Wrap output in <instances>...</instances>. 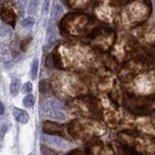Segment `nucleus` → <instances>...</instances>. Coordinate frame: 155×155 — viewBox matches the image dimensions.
Masks as SVG:
<instances>
[{
  "mask_svg": "<svg viewBox=\"0 0 155 155\" xmlns=\"http://www.w3.org/2000/svg\"><path fill=\"white\" fill-rule=\"evenodd\" d=\"M132 141L133 155H155V141L149 137H137Z\"/></svg>",
  "mask_w": 155,
  "mask_h": 155,
  "instance_id": "obj_1",
  "label": "nucleus"
},
{
  "mask_svg": "<svg viewBox=\"0 0 155 155\" xmlns=\"http://www.w3.org/2000/svg\"><path fill=\"white\" fill-rule=\"evenodd\" d=\"M43 130L46 134L49 135H58V136H65V127L63 125L51 122V121H45L43 125Z\"/></svg>",
  "mask_w": 155,
  "mask_h": 155,
  "instance_id": "obj_2",
  "label": "nucleus"
},
{
  "mask_svg": "<svg viewBox=\"0 0 155 155\" xmlns=\"http://www.w3.org/2000/svg\"><path fill=\"white\" fill-rule=\"evenodd\" d=\"M103 150V144L98 140H92L85 146V155H101Z\"/></svg>",
  "mask_w": 155,
  "mask_h": 155,
  "instance_id": "obj_3",
  "label": "nucleus"
},
{
  "mask_svg": "<svg viewBox=\"0 0 155 155\" xmlns=\"http://www.w3.org/2000/svg\"><path fill=\"white\" fill-rule=\"evenodd\" d=\"M2 19L6 22H8L9 24H11L12 26H15L16 24V16L13 10L10 8H6L3 6L2 7V13H1Z\"/></svg>",
  "mask_w": 155,
  "mask_h": 155,
  "instance_id": "obj_4",
  "label": "nucleus"
},
{
  "mask_svg": "<svg viewBox=\"0 0 155 155\" xmlns=\"http://www.w3.org/2000/svg\"><path fill=\"white\" fill-rule=\"evenodd\" d=\"M13 114H14V117L16 118V121H19V123H26L29 119V115L26 111L21 110V109L15 108L14 111H13Z\"/></svg>",
  "mask_w": 155,
  "mask_h": 155,
  "instance_id": "obj_5",
  "label": "nucleus"
},
{
  "mask_svg": "<svg viewBox=\"0 0 155 155\" xmlns=\"http://www.w3.org/2000/svg\"><path fill=\"white\" fill-rule=\"evenodd\" d=\"M46 141H48L49 144L54 146L55 147H58V148H65L67 146V144L63 140L54 137V135H52V137H46Z\"/></svg>",
  "mask_w": 155,
  "mask_h": 155,
  "instance_id": "obj_6",
  "label": "nucleus"
},
{
  "mask_svg": "<svg viewBox=\"0 0 155 155\" xmlns=\"http://www.w3.org/2000/svg\"><path fill=\"white\" fill-rule=\"evenodd\" d=\"M19 88H21V81L19 79H14L11 82V85H10V93L12 96L18 95Z\"/></svg>",
  "mask_w": 155,
  "mask_h": 155,
  "instance_id": "obj_7",
  "label": "nucleus"
},
{
  "mask_svg": "<svg viewBox=\"0 0 155 155\" xmlns=\"http://www.w3.org/2000/svg\"><path fill=\"white\" fill-rule=\"evenodd\" d=\"M13 30L12 28H10L8 25H6L4 22H2L1 25H0V35H1L2 38H7L10 37L12 35Z\"/></svg>",
  "mask_w": 155,
  "mask_h": 155,
  "instance_id": "obj_8",
  "label": "nucleus"
},
{
  "mask_svg": "<svg viewBox=\"0 0 155 155\" xmlns=\"http://www.w3.org/2000/svg\"><path fill=\"white\" fill-rule=\"evenodd\" d=\"M47 36H48V45L51 46L55 41V31L54 28V25H49L47 30Z\"/></svg>",
  "mask_w": 155,
  "mask_h": 155,
  "instance_id": "obj_9",
  "label": "nucleus"
},
{
  "mask_svg": "<svg viewBox=\"0 0 155 155\" xmlns=\"http://www.w3.org/2000/svg\"><path fill=\"white\" fill-rule=\"evenodd\" d=\"M39 1H40V0H30V2H29V4H28V7H27L28 14H30V15L35 14L36 11H37Z\"/></svg>",
  "mask_w": 155,
  "mask_h": 155,
  "instance_id": "obj_10",
  "label": "nucleus"
},
{
  "mask_svg": "<svg viewBox=\"0 0 155 155\" xmlns=\"http://www.w3.org/2000/svg\"><path fill=\"white\" fill-rule=\"evenodd\" d=\"M38 68H39V62H38V59L35 58L34 60L32 62V65H31V71H30V76H31V79L32 80H35L36 77H37V73H38Z\"/></svg>",
  "mask_w": 155,
  "mask_h": 155,
  "instance_id": "obj_11",
  "label": "nucleus"
},
{
  "mask_svg": "<svg viewBox=\"0 0 155 155\" xmlns=\"http://www.w3.org/2000/svg\"><path fill=\"white\" fill-rule=\"evenodd\" d=\"M34 97H33V95L31 94H27L26 96L24 98V105L25 107L27 108H31L33 107V105H34Z\"/></svg>",
  "mask_w": 155,
  "mask_h": 155,
  "instance_id": "obj_12",
  "label": "nucleus"
},
{
  "mask_svg": "<svg viewBox=\"0 0 155 155\" xmlns=\"http://www.w3.org/2000/svg\"><path fill=\"white\" fill-rule=\"evenodd\" d=\"M62 14H63V8H62V6L59 4H56L54 7V9H52V16H54V19H57Z\"/></svg>",
  "mask_w": 155,
  "mask_h": 155,
  "instance_id": "obj_13",
  "label": "nucleus"
},
{
  "mask_svg": "<svg viewBox=\"0 0 155 155\" xmlns=\"http://www.w3.org/2000/svg\"><path fill=\"white\" fill-rule=\"evenodd\" d=\"M21 24L24 27H31V26H33L35 24V19L34 18H32V16H27V18L22 19Z\"/></svg>",
  "mask_w": 155,
  "mask_h": 155,
  "instance_id": "obj_14",
  "label": "nucleus"
},
{
  "mask_svg": "<svg viewBox=\"0 0 155 155\" xmlns=\"http://www.w3.org/2000/svg\"><path fill=\"white\" fill-rule=\"evenodd\" d=\"M41 152L43 155H57V153L54 150H52L51 148L45 146V144H42L41 146Z\"/></svg>",
  "mask_w": 155,
  "mask_h": 155,
  "instance_id": "obj_15",
  "label": "nucleus"
},
{
  "mask_svg": "<svg viewBox=\"0 0 155 155\" xmlns=\"http://www.w3.org/2000/svg\"><path fill=\"white\" fill-rule=\"evenodd\" d=\"M31 41H32V38L31 37H28V38L24 39V40L21 42V49L22 51H27V49L29 48V46H30Z\"/></svg>",
  "mask_w": 155,
  "mask_h": 155,
  "instance_id": "obj_16",
  "label": "nucleus"
},
{
  "mask_svg": "<svg viewBox=\"0 0 155 155\" xmlns=\"http://www.w3.org/2000/svg\"><path fill=\"white\" fill-rule=\"evenodd\" d=\"M49 88V85H48V81L46 80H42L39 84V90H40L42 93H46Z\"/></svg>",
  "mask_w": 155,
  "mask_h": 155,
  "instance_id": "obj_17",
  "label": "nucleus"
},
{
  "mask_svg": "<svg viewBox=\"0 0 155 155\" xmlns=\"http://www.w3.org/2000/svg\"><path fill=\"white\" fill-rule=\"evenodd\" d=\"M32 84L31 82H26V84H24V86H22V93H30L31 90H32Z\"/></svg>",
  "mask_w": 155,
  "mask_h": 155,
  "instance_id": "obj_18",
  "label": "nucleus"
},
{
  "mask_svg": "<svg viewBox=\"0 0 155 155\" xmlns=\"http://www.w3.org/2000/svg\"><path fill=\"white\" fill-rule=\"evenodd\" d=\"M5 56H7V58H9V49L7 48H5L4 46H2L1 47V58L3 61L6 60Z\"/></svg>",
  "mask_w": 155,
  "mask_h": 155,
  "instance_id": "obj_19",
  "label": "nucleus"
},
{
  "mask_svg": "<svg viewBox=\"0 0 155 155\" xmlns=\"http://www.w3.org/2000/svg\"><path fill=\"white\" fill-rule=\"evenodd\" d=\"M25 4H26V0H19L18 3V8L21 12V15L24 14V8H25Z\"/></svg>",
  "mask_w": 155,
  "mask_h": 155,
  "instance_id": "obj_20",
  "label": "nucleus"
},
{
  "mask_svg": "<svg viewBox=\"0 0 155 155\" xmlns=\"http://www.w3.org/2000/svg\"><path fill=\"white\" fill-rule=\"evenodd\" d=\"M82 1H84V2H88V0H82ZM72 2V5H71V7H73V8H81V4L80 3V0H79V2H78V0H73V1H71Z\"/></svg>",
  "mask_w": 155,
  "mask_h": 155,
  "instance_id": "obj_21",
  "label": "nucleus"
},
{
  "mask_svg": "<svg viewBox=\"0 0 155 155\" xmlns=\"http://www.w3.org/2000/svg\"><path fill=\"white\" fill-rule=\"evenodd\" d=\"M49 1L51 0H44V4H43V9H42V12L43 14H46L49 10Z\"/></svg>",
  "mask_w": 155,
  "mask_h": 155,
  "instance_id": "obj_22",
  "label": "nucleus"
},
{
  "mask_svg": "<svg viewBox=\"0 0 155 155\" xmlns=\"http://www.w3.org/2000/svg\"><path fill=\"white\" fill-rule=\"evenodd\" d=\"M103 155H114V151L111 147H108L104 150Z\"/></svg>",
  "mask_w": 155,
  "mask_h": 155,
  "instance_id": "obj_23",
  "label": "nucleus"
},
{
  "mask_svg": "<svg viewBox=\"0 0 155 155\" xmlns=\"http://www.w3.org/2000/svg\"><path fill=\"white\" fill-rule=\"evenodd\" d=\"M7 130H8V127L6 126L5 124H2L1 125V138L4 137V135H5L6 132H7Z\"/></svg>",
  "mask_w": 155,
  "mask_h": 155,
  "instance_id": "obj_24",
  "label": "nucleus"
},
{
  "mask_svg": "<svg viewBox=\"0 0 155 155\" xmlns=\"http://www.w3.org/2000/svg\"><path fill=\"white\" fill-rule=\"evenodd\" d=\"M67 155H85V154H84V153H82L81 150L75 149V150H73V151H71L70 153H68Z\"/></svg>",
  "mask_w": 155,
  "mask_h": 155,
  "instance_id": "obj_25",
  "label": "nucleus"
},
{
  "mask_svg": "<svg viewBox=\"0 0 155 155\" xmlns=\"http://www.w3.org/2000/svg\"><path fill=\"white\" fill-rule=\"evenodd\" d=\"M4 111H5V109H4V105H3V103L1 102V103H0V114H1V115L4 114Z\"/></svg>",
  "mask_w": 155,
  "mask_h": 155,
  "instance_id": "obj_26",
  "label": "nucleus"
},
{
  "mask_svg": "<svg viewBox=\"0 0 155 155\" xmlns=\"http://www.w3.org/2000/svg\"><path fill=\"white\" fill-rule=\"evenodd\" d=\"M29 155H35L34 153H30V154H29Z\"/></svg>",
  "mask_w": 155,
  "mask_h": 155,
  "instance_id": "obj_27",
  "label": "nucleus"
}]
</instances>
